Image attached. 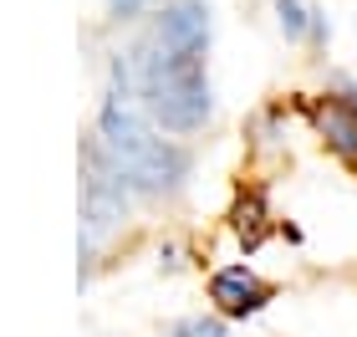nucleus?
Returning <instances> with one entry per match:
<instances>
[{"label":"nucleus","mask_w":357,"mask_h":337,"mask_svg":"<svg viewBox=\"0 0 357 337\" xmlns=\"http://www.w3.org/2000/svg\"><path fill=\"white\" fill-rule=\"evenodd\" d=\"M133 72H138V98L149 107V118L169 133H194L209 123V72L194 57H174L158 41H143L133 52Z\"/></svg>","instance_id":"1"},{"label":"nucleus","mask_w":357,"mask_h":337,"mask_svg":"<svg viewBox=\"0 0 357 337\" xmlns=\"http://www.w3.org/2000/svg\"><path fill=\"white\" fill-rule=\"evenodd\" d=\"M128 200H133V184H128L123 164L102 149V138L82 143V230L102 235L128 215Z\"/></svg>","instance_id":"2"},{"label":"nucleus","mask_w":357,"mask_h":337,"mask_svg":"<svg viewBox=\"0 0 357 337\" xmlns=\"http://www.w3.org/2000/svg\"><path fill=\"white\" fill-rule=\"evenodd\" d=\"M189 169H194L189 149H178L174 138H153L123 174H128V184H133V195H143V200H164V195H178V189H184Z\"/></svg>","instance_id":"3"},{"label":"nucleus","mask_w":357,"mask_h":337,"mask_svg":"<svg viewBox=\"0 0 357 337\" xmlns=\"http://www.w3.org/2000/svg\"><path fill=\"white\" fill-rule=\"evenodd\" d=\"M209 301H215V312L225 322H245V317H261L275 301V286L261 281L245 261H230L209 276Z\"/></svg>","instance_id":"4"},{"label":"nucleus","mask_w":357,"mask_h":337,"mask_svg":"<svg viewBox=\"0 0 357 337\" xmlns=\"http://www.w3.org/2000/svg\"><path fill=\"white\" fill-rule=\"evenodd\" d=\"M149 41H158L174 57L204 61L209 57V6L204 0H174V6H164L153 15V36Z\"/></svg>","instance_id":"5"},{"label":"nucleus","mask_w":357,"mask_h":337,"mask_svg":"<svg viewBox=\"0 0 357 337\" xmlns=\"http://www.w3.org/2000/svg\"><path fill=\"white\" fill-rule=\"evenodd\" d=\"M312 123H317L321 143H327V153L342 169L357 174V92H327V98H317Z\"/></svg>","instance_id":"6"},{"label":"nucleus","mask_w":357,"mask_h":337,"mask_svg":"<svg viewBox=\"0 0 357 337\" xmlns=\"http://www.w3.org/2000/svg\"><path fill=\"white\" fill-rule=\"evenodd\" d=\"M275 21H281L286 41H327V15L312 10L306 0H275Z\"/></svg>","instance_id":"7"},{"label":"nucleus","mask_w":357,"mask_h":337,"mask_svg":"<svg viewBox=\"0 0 357 337\" xmlns=\"http://www.w3.org/2000/svg\"><path fill=\"white\" fill-rule=\"evenodd\" d=\"M230 230L245 240V250H255L266 240V230H271V210H266V195H240L235 200V210H230Z\"/></svg>","instance_id":"8"},{"label":"nucleus","mask_w":357,"mask_h":337,"mask_svg":"<svg viewBox=\"0 0 357 337\" xmlns=\"http://www.w3.org/2000/svg\"><path fill=\"white\" fill-rule=\"evenodd\" d=\"M174 337H230V327L220 317H189V322L174 327Z\"/></svg>","instance_id":"9"},{"label":"nucleus","mask_w":357,"mask_h":337,"mask_svg":"<svg viewBox=\"0 0 357 337\" xmlns=\"http://www.w3.org/2000/svg\"><path fill=\"white\" fill-rule=\"evenodd\" d=\"M143 6H153V0H112V15H118V21H133Z\"/></svg>","instance_id":"10"}]
</instances>
